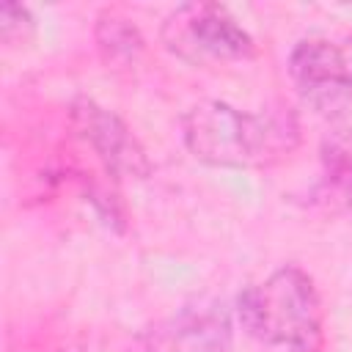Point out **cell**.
Returning <instances> with one entry per match:
<instances>
[{
    "instance_id": "ba28073f",
    "label": "cell",
    "mask_w": 352,
    "mask_h": 352,
    "mask_svg": "<svg viewBox=\"0 0 352 352\" xmlns=\"http://www.w3.org/2000/svg\"><path fill=\"white\" fill-rule=\"evenodd\" d=\"M322 162L333 182L352 184V126L338 129L322 143Z\"/></svg>"
},
{
    "instance_id": "52a82bcc",
    "label": "cell",
    "mask_w": 352,
    "mask_h": 352,
    "mask_svg": "<svg viewBox=\"0 0 352 352\" xmlns=\"http://www.w3.org/2000/svg\"><path fill=\"white\" fill-rule=\"evenodd\" d=\"M94 38L102 60L113 69H129L143 55V36L132 19L118 11H102L94 25Z\"/></svg>"
},
{
    "instance_id": "3957f363",
    "label": "cell",
    "mask_w": 352,
    "mask_h": 352,
    "mask_svg": "<svg viewBox=\"0 0 352 352\" xmlns=\"http://www.w3.org/2000/svg\"><path fill=\"white\" fill-rule=\"evenodd\" d=\"M160 38L168 52L192 66L248 60L256 55L250 33L220 3H184L173 8L160 28Z\"/></svg>"
},
{
    "instance_id": "5b68a950",
    "label": "cell",
    "mask_w": 352,
    "mask_h": 352,
    "mask_svg": "<svg viewBox=\"0 0 352 352\" xmlns=\"http://www.w3.org/2000/svg\"><path fill=\"white\" fill-rule=\"evenodd\" d=\"M72 124H74L77 135L102 160L104 170L113 173L116 179H126V176L146 179L151 173L146 148L113 110L96 104L94 99L80 96L72 104Z\"/></svg>"
},
{
    "instance_id": "9c48e42d",
    "label": "cell",
    "mask_w": 352,
    "mask_h": 352,
    "mask_svg": "<svg viewBox=\"0 0 352 352\" xmlns=\"http://www.w3.org/2000/svg\"><path fill=\"white\" fill-rule=\"evenodd\" d=\"M33 16L25 6L16 3H3L0 6V36L6 44H22L33 36Z\"/></svg>"
},
{
    "instance_id": "7a4b0ae2",
    "label": "cell",
    "mask_w": 352,
    "mask_h": 352,
    "mask_svg": "<svg viewBox=\"0 0 352 352\" xmlns=\"http://www.w3.org/2000/svg\"><path fill=\"white\" fill-rule=\"evenodd\" d=\"M242 327L292 352H319L324 341V311L319 292L300 267H280L261 283L248 286L236 300Z\"/></svg>"
},
{
    "instance_id": "8992f818",
    "label": "cell",
    "mask_w": 352,
    "mask_h": 352,
    "mask_svg": "<svg viewBox=\"0 0 352 352\" xmlns=\"http://www.w3.org/2000/svg\"><path fill=\"white\" fill-rule=\"evenodd\" d=\"M231 327L217 311H184L138 338V352H228Z\"/></svg>"
},
{
    "instance_id": "277c9868",
    "label": "cell",
    "mask_w": 352,
    "mask_h": 352,
    "mask_svg": "<svg viewBox=\"0 0 352 352\" xmlns=\"http://www.w3.org/2000/svg\"><path fill=\"white\" fill-rule=\"evenodd\" d=\"M289 77L300 99L327 118L352 110V38L308 36L289 55Z\"/></svg>"
},
{
    "instance_id": "6da1fadb",
    "label": "cell",
    "mask_w": 352,
    "mask_h": 352,
    "mask_svg": "<svg viewBox=\"0 0 352 352\" xmlns=\"http://www.w3.org/2000/svg\"><path fill=\"white\" fill-rule=\"evenodd\" d=\"M187 151L212 168H270L300 143V124L289 110L248 113L220 99H204L182 116Z\"/></svg>"
}]
</instances>
